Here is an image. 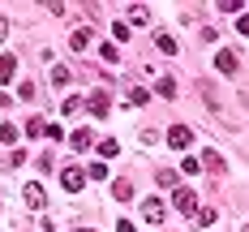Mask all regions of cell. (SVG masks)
<instances>
[{"label":"cell","mask_w":249,"mask_h":232,"mask_svg":"<svg viewBox=\"0 0 249 232\" xmlns=\"http://www.w3.org/2000/svg\"><path fill=\"white\" fill-rule=\"evenodd\" d=\"M99 56H103V60H112V65H116V60H121V52L112 48V43H103V48H99Z\"/></svg>","instance_id":"d6986e66"},{"label":"cell","mask_w":249,"mask_h":232,"mask_svg":"<svg viewBox=\"0 0 249 232\" xmlns=\"http://www.w3.org/2000/svg\"><path fill=\"white\" fill-rule=\"evenodd\" d=\"M116 151H121V146H116V138H107V142H99V155H103V159H116Z\"/></svg>","instance_id":"2e32d148"},{"label":"cell","mask_w":249,"mask_h":232,"mask_svg":"<svg viewBox=\"0 0 249 232\" xmlns=\"http://www.w3.org/2000/svg\"><path fill=\"white\" fill-rule=\"evenodd\" d=\"M18 138H22V133H18V125H9V121L0 125V142H4V146H13Z\"/></svg>","instance_id":"4fadbf2b"},{"label":"cell","mask_w":249,"mask_h":232,"mask_svg":"<svg viewBox=\"0 0 249 232\" xmlns=\"http://www.w3.org/2000/svg\"><path fill=\"white\" fill-rule=\"evenodd\" d=\"M172 206L180 211V215H198V194H194V189H180V185H176Z\"/></svg>","instance_id":"6da1fadb"},{"label":"cell","mask_w":249,"mask_h":232,"mask_svg":"<svg viewBox=\"0 0 249 232\" xmlns=\"http://www.w3.org/2000/svg\"><path fill=\"white\" fill-rule=\"evenodd\" d=\"M245 232H249V224H245Z\"/></svg>","instance_id":"83f0119b"},{"label":"cell","mask_w":249,"mask_h":232,"mask_svg":"<svg viewBox=\"0 0 249 232\" xmlns=\"http://www.w3.org/2000/svg\"><path fill=\"white\" fill-rule=\"evenodd\" d=\"M4 35H9V22H4V18H0V43H4Z\"/></svg>","instance_id":"d4e9b609"},{"label":"cell","mask_w":249,"mask_h":232,"mask_svg":"<svg viewBox=\"0 0 249 232\" xmlns=\"http://www.w3.org/2000/svg\"><path fill=\"white\" fill-rule=\"evenodd\" d=\"M22 194H26V206H35V211H39V206L48 202V194H43V185H39V180H30V185H26Z\"/></svg>","instance_id":"8992f818"},{"label":"cell","mask_w":249,"mask_h":232,"mask_svg":"<svg viewBox=\"0 0 249 232\" xmlns=\"http://www.w3.org/2000/svg\"><path fill=\"white\" fill-rule=\"evenodd\" d=\"M4 103H9V95H4V90H0V107H4Z\"/></svg>","instance_id":"484cf974"},{"label":"cell","mask_w":249,"mask_h":232,"mask_svg":"<svg viewBox=\"0 0 249 232\" xmlns=\"http://www.w3.org/2000/svg\"><path fill=\"white\" fill-rule=\"evenodd\" d=\"M168 142H172L176 151H185V146L194 142V129H189V125H172V129H168Z\"/></svg>","instance_id":"3957f363"},{"label":"cell","mask_w":249,"mask_h":232,"mask_svg":"<svg viewBox=\"0 0 249 232\" xmlns=\"http://www.w3.org/2000/svg\"><path fill=\"white\" fill-rule=\"evenodd\" d=\"M112 198L129 202V198H133V185H129V180H112Z\"/></svg>","instance_id":"8fae6325"},{"label":"cell","mask_w":249,"mask_h":232,"mask_svg":"<svg viewBox=\"0 0 249 232\" xmlns=\"http://www.w3.org/2000/svg\"><path fill=\"white\" fill-rule=\"evenodd\" d=\"M219 13H241V0H219Z\"/></svg>","instance_id":"7402d4cb"},{"label":"cell","mask_w":249,"mask_h":232,"mask_svg":"<svg viewBox=\"0 0 249 232\" xmlns=\"http://www.w3.org/2000/svg\"><path fill=\"white\" fill-rule=\"evenodd\" d=\"M215 69H219V73H224V77H232V73H236V69H241V60H236V52L219 48V52H215Z\"/></svg>","instance_id":"7a4b0ae2"},{"label":"cell","mask_w":249,"mask_h":232,"mask_svg":"<svg viewBox=\"0 0 249 232\" xmlns=\"http://www.w3.org/2000/svg\"><path fill=\"white\" fill-rule=\"evenodd\" d=\"M77 232H90V228H77Z\"/></svg>","instance_id":"4316f807"},{"label":"cell","mask_w":249,"mask_h":232,"mask_svg":"<svg viewBox=\"0 0 249 232\" xmlns=\"http://www.w3.org/2000/svg\"><path fill=\"white\" fill-rule=\"evenodd\" d=\"M159 95H163V99H172V95H176V82H172V77H163V82H159Z\"/></svg>","instance_id":"ac0fdd59"},{"label":"cell","mask_w":249,"mask_h":232,"mask_svg":"<svg viewBox=\"0 0 249 232\" xmlns=\"http://www.w3.org/2000/svg\"><path fill=\"white\" fill-rule=\"evenodd\" d=\"M236 30H241V35L249 39V13H241V22H236Z\"/></svg>","instance_id":"cb8c5ba5"},{"label":"cell","mask_w":249,"mask_h":232,"mask_svg":"<svg viewBox=\"0 0 249 232\" xmlns=\"http://www.w3.org/2000/svg\"><path fill=\"white\" fill-rule=\"evenodd\" d=\"M86 177H95V180H103V177H107V168H103V163H90V168H86Z\"/></svg>","instance_id":"603a6c76"},{"label":"cell","mask_w":249,"mask_h":232,"mask_svg":"<svg viewBox=\"0 0 249 232\" xmlns=\"http://www.w3.org/2000/svg\"><path fill=\"white\" fill-rule=\"evenodd\" d=\"M0 202H4V198H0Z\"/></svg>","instance_id":"f1b7e54d"},{"label":"cell","mask_w":249,"mask_h":232,"mask_svg":"<svg viewBox=\"0 0 249 232\" xmlns=\"http://www.w3.org/2000/svg\"><path fill=\"white\" fill-rule=\"evenodd\" d=\"M155 177H159V185H176V172H172V168H159Z\"/></svg>","instance_id":"44dd1931"},{"label":"cell","mask_w":249,"mask_h":232,"mask_svg":"<svg viewBox=\"0 0 249 232\" xmlns=\"http://www.w3.org/2000/svg\"><path fill=\"white\" fill-rule=\"evenodd\" d=\"M69 142H73V151H90V142H95V138H90V129H77Z\"/></svg>","instance_id":"30bf717a"},{"label":"cell","mask_w":249,"mask_h":232,"mask_svg":"<svg viewBox=\"0 0 249 232\" xmlns=\"http://www.w3.org/2000/svg\"><path fill=\"white\" fill-rule=\"evenodd\" d=\"M60 180H65V189H69V194H82V185H86V172H77V168H65V172H60Z\"/></svg>","instance_id":"5b68a950"},{"label":"cell","mask_w":249,"mask_h":232,"mask_svg":"<svg viewBox=\"0 0 249 232\" xmlns=\"http://www.w3.org/2000/svg\"><path fill=\"white\" fill-rule=\"evenodd\" d=\"M155 48L163 52V56H176V39L172 35H155Z\"/></svg>","instance_id":"7c38bea8"},{"label":"cell","mask_w":249,"mask_h":232,"mask_svg":"<svg viewBox=\"0 0 249 232\" xmlns=\"http://www.w3.org/2000/svg\"><path fill=\"white\" fill-rule=\"evenodd\" d=\"M86 107H90V112H95V116H107V107H112V103H107V95H90V99H86Z\"/></svg>","instance_id":"52a82bcc"},{"label":"cell","mask_w":249,"mask_h":232,"mask_svg":"<svg viewBox=\"0 0 249 232\" xmlns=\"http://www.w3.org/2000/svg\"><path fill=\"white\" fill-rule=\"evenodd\" d=\"M142 215H146V224H163V215H168V211H163L159 198H146V202H142Z\"/></svg>","instance_id":"277c9868"},{"label":"cell","mask_w":249,"mask_h":232,"mask_svg":"<svg viewBox=\"0 0 249 232\" xmlns=\"http://www.w3.org/2000/svg\"><path fill=\"white\" fill-rule=\"evenodd\" d=\"M150 99V90H142V86H133V90H129V103H146Z\"/></svg>","instance_id":"ffe728a7"},{"label":"cell","mask_w":249,"mask_h":232,"mask_svg":"<svg viewBox=\"0 0 249 232\" xmlns=\"http://www.w3.org/2000/svg\"><path fill=\"white\" fill-rule=\"evenodd\" d=\"M30 138H43V116H30V125H26Z\"/></svg>","instance_id":"e0dca14e"},{"label":"cell","mask_w":249,"mask_h":232,"mask_svg":"<svg viewBox=\"0 0 249 232\" xmlns=\"http://www.w3.org/2000/svg\"><path fill=\"white\" fill-rule=\"evenodd\" d=\"M129 22H138V26L150 22V9H146V4H133V9H129Z\"/></svg>","instance_id":"5bb4252c"},{"label":"cell","mask_w":249,"mask_h":232,"mask_svg":"<svg viewBox=\"0 0 249 232\" xmlns=\"http://www.w3.org/2000/svg\"><path fill=\"white\" fill-rule=\"evenodd\" d=\"M13 73H18V60L13 56H0V82H13Z\"/></svg>","instance_id":"9c48e42d"},{"label":"cell","mask_w":249,"mask_h":232,"mask_svg":"<svg viewBox=\"0 0 249 232\" xmlns=\"http://www.w3.org/2000/svg\"><path fill=\"white\" fill-rule=\"evenodd\" d=\"M198 168H206V172H224V155L206 151V155H202V163H198Z\"/></svg>","instance_id":"ba28073f"},{"label":"cell","mask_w":249,"mask_h":232,"mask_svg":"<svg viewBox=\"0 0 249 232\" xmlns=\"http://www.w3.org/2000/svg\"><path fill=\"white\" fill-rule=\"evenodd\" d=\"M69 43H73V52H82L86 43H90V30H73V35H69Z\"/></svg>","instance_id":"9a60e30c"}]
</instances>
